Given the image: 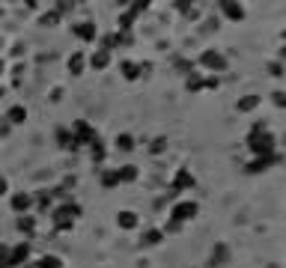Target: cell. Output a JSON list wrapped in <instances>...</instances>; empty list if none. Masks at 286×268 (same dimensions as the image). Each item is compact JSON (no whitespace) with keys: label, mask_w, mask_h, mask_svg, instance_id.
<instances>
[{"label":"cell","mask_w":286,"mask_h":268,"mask_svg":"<svg viewBox=\"0 0 286 268\" xmlns=\"http://www.w3.org/2000/svg\"><path fill=\"white\" fill-rule=\"evenodd\" d=\"M247 146L257 152V158H262V155H274V146H277V143H274V137L262 128V122H257L254 131L247 134Z\"/></svg>","instance_id":"6da1fadb"},{"label":"cell","mask_w":286,"mask_h":268,"mask_svg":"<svg viewBox=\"0 0 286 268\" xmlns=\"http://www.w3.org/2000/svg\"><path fill=\"white\" fill-rule=\"evenodd\" d=\"M78 215H81V206H78V203H72V200H69V203H63L60 209H54V212H51V218H54V226H57V229H72V223H75V218H78Z\"/></svg>","instance_id":"7a4b0ae2"},{"label":"cell","mask_w":286,"mask_h":268,"mask_svg":"<svg viewBox=\"0 0 286 268\" xmlns=\"http://www.w3.org/2000/svg\"><path fill=\"white\" fill-rule=\"evenodd\" d=\"M95 137H98V134H95V128H93L87 120H78L75 125H72V140H75V146H90Z\"/></svg>","instance_id":"3957f363"},{"label":"cell","mask_w":286,"mask_h":268,"mask_svg":"<svg viewBox=\"0 0 286 268\" xmlns=\"http://www.w3.org/2000/svg\"><path fill=\"white\" fill-rule=\"evenodd\" d=\"M197 203H176L173 206V212H170V220H176V223H185V220H191V218H197Z\"/></svg>","instance_id":"277c9868"},{"label":"cell","mask_w":286,"mask_h":268,"mask_svg":"<svg viewBox=\"0 0 286 268\" xmlns=\"http://www.w3.org/2000/svg\"><path fill=\"white\" fill-rule=\"evenodd\" d=\"M185 188H194V176H191V170H179L176 176H173V185H170V197H176L179 191H185Z\"/></svg>","instance_id":"5b68a950"},{"label":"cell","mask_w":286,"mask_h":268,"mask_svg":"<svg viewBox=\"0 0 286 268\" xmlns=\"http://www.w3.org/2000/svg\"><path fill=\"white\" fill-rule=\"evenodd\" d=\"M200 63L206 66V69H212V72H221V69H227V60H224V54H218V51H203V57H200Z\"/></svg>","instance_id":"8992f818"},{"label":"cell","mask_w":286,"mask_h":268,"mask_svg":"<svg viewBox=\"0 0 286 268\" xmlns=\"http://www.w3.org/2000/svg\"><path fill=\"white\" fill-rule=\"evenodd\" d=\"M274 164H280V155L274 152V155H262V158H254L247 164V173H265L268 167H274Z\"/></svg>","instance_id":"52a82bcc"},{"label":"cell","mask_w":286,"mask_h":268,"mask_svg":"<svg viewBox=\"0 0 286 268\" xmlns=\"http://www.w3.org/2000/svg\"><path fill=\"white\" fill-rule=\"evenodd\" d=\"M27 256H30V244H27V242H21V244L9 247V262H6V265H24V262H27Z\"/></svg>","instance_id":"ba28073f"},{"label":"cell","mask_w":286,"mask_h":268,"mask_svg":"<svg viewBox=\"0 0 286 268\" xmlns=\"http://www.w3.org/2000/svg\"><path fill=\"white\" fill-rule=\"evenodd\" d=\"M75 36H78V39H84V42H93L95 39V21H81L75 27Z\"/></svg>","instance_id":"9c48e42d"},{"label":"cell","mask_w":286,"mask_h":268,"mask_svg":"<svg viewBox=\"0 0 286 268\" xmlns=\"http://www.w3.org/2000/svg\"><path fill=\"white\" fill-rule=\"evenodd\" d=\"M119 69H122V78H125V81H137L140 74H143V72H140V66H137V63H131V60L119 63Z\"/></svg>","instance_id":"30bf717a"},{"label":"cell","mask_w":286,"mask_h":268,"mask_svg":"<svg viewBox=\"0 0 286 268\" xmlns=\"http://www.w3.org/2000/svg\"><path fill=\"white\" fill-rule=\"evenodd\" d=\"M107 63H111V51H104V48H98V51L90 57V66H93V69H107Z\"/></svg>","instance_id":"8fae6325"},{"label":"cell","mask_w":286,"mask_h":268,"mask_svg":"<svg viewBox=\"0 0 286 268\" xmlns=\"http://www.w3.org/2000/svg\"><path fill=\"white\" fill-rule=\"evenodd\" d=\"M221 9H224V15L230 21H241L244 18V6H238V3H221Z\"/></svg>","instance_id":"7c38bea8"},{"label":"cell","mask_w":286,"mask_h":268,"mask_svg":"<svg viewBox=\"0 0 286 268\" xmlns=\"http://www.w3.org/2000/svg\"><path fill=\"white\" fill-rule=\"evenodd\" d=\"M117 226L119 229H134L137 226V215L134 212H119L117 215Z\"/></svg>","instance_id":"4fadbf2b"},{"label":"cell","mask_w":286,"mask_h":268,"mask_svg":"<svg viewBox=\"0 0 286 268\" xmlns=\"http://www.w3.org/2000/svg\"><path fill=\"white\" fill-rule=\"evenodd\" d=\"M15 226H18V233H24V236H33V233H36V220H33L30 215H21Z\"/></svg>","instance_id":"5bb4252c"},{"label":"cell","mask_w":286,"mask_h":268,"mask_svg":"<svg viewBox=\"0 0 286 268\" xmlns=\"http://www.w3.org/2000/svg\"><path fill=\"white\" fill-rule=\"evenodd\" d=\"M6 117H9V122H12V125H21V122L27 120V107L15 104V107H9V113H6Z\"/></svg>","instance_id":"9a60e30c"},{"label":"cell","mask_w":286,"mask_h":268,"mask_svg":"<svg viewBox=\"0 0 286 268\" xmlns=\"http://www.w3.org/2000/svg\"><path fill=\"white\" fill-rule=\"evenodd\" d=\"M30 203H33V200H30V194H24V191L12 197V209H15V212H21V215L30 209Z\"/></svg>","instance_id":"2e32d148"},{"label":"cell","mask_w":286,"mask_h":268,"mask_svg":"<svg viewBox=\"0 0 286 268\" xmlns=\"http://www.w3.org/2000/svg\"><path fill=\"white\" fill-rule=\"evenodd\" d=\"M257 104H260V96H244V98H238L236 110H238V113H247V110H254Z\"/></svg>","instance_id":"e0dca14e"},{"label":"cell","mask_w":286,"mask_h":268,"mask_svg":"<svg viewBox=\"0 0 286 268\" xmlns=\"http://www.w3.org/2000/svg\"><path fill=\"white\" fill-rule=\"evenodd\" d=\"M227 256H230L227 244H218V247L212 250V259H209V265H221V262H227Z\"/></svg>","instance_id":"ac0fdd59"},{"label":"cell","mask_w":286,"mask_h":268,"mask_svg":"<svg viewBox=\"0 0 286 268\" xmlns=\"http://www.w3.org/2000/svg\"><path fill=\"white\" fill-rule=\"evenodd\" d=\"M161 239H164L161 229H146V233H143V239H140V244H146V247H149V244H158Z\"/></svg>","instance_id":"d6986e66"},{"label":"cell","mask_w":286,"mask_h":268,"mask_svg":"<svg viewBox=\"0 0 286 268\" xmlns=\"http://www.w3.org/2000/svg\"><path fill=\"white\" fill-rule=\"evenodd\" d=\"M69 72H72V74H81V72H84V54H81V51L69 57Z\"/></svg>","instance_id":"ffe728a7"},{"label":"cell","mask_w":286,"mask_h":268,"mask_svg":"<svg viewBox=\"0 0 286 268\" xmlns=\"http://www.w3.org/2000/svg\"><path fill=\"white\" fill-rule=\"evenodd\" d=\"M117 185H119L117 170H104V173H101V188H107V191H111V188H117Z\"/></svg>","instance_id":"44dd1931"},{"label":"cell","mask_w":286,"mask_h":268,"mask_svg":"<svg viewBox=\"0 0 286 268\" xmlns=\"http://www.w3.org/2000/svg\"><path fill=\"white\" fill-rule=\"evenodd\" d=\"M90 155H93V161H95V164H101V161H104V146H101V140H98V137L90 143Z\"/></svg>","instance_id":"7402d4cb"},{"label":"cell","mask_w":286,"mask_h":268,"mask_svg":"<svg viewBox=\"0 0 286 268\" xmlns=\"http://www.w3.org/2000/svg\"><path fill=\"white\" fill-rule=\"evenodd\" d=\"M117 176H119V182H134L137 179V167L134 164H125L122 170H117Z\"/></svg>","instance_id":"603a6c76"},{"label":"cell","mask_w":286,"mask_h":268,"mask_svg":"<svg viewBox=\"0 0 286 268\" xmlns=\"http://www.w3.org/2000/svg\"><path fill=\"white\" fill-rule=\"evenodd\" d=\"M57 140H60V146H63V149H78V146H75V140H72V131H66V128H60V131H57Z\"/></svg>","instance_id":"cb8c5ba5"},{"label":"cell","mask_w":286,"mask_h":268,"mask_svg":"<svg viewBox=\"0 0 286 268\" xmlns=\"http://www.w3.org/2000/svg\"><path fill=\"white\" fill-rule=\"evenodd\" d=\"M117 149L131 152V149H134V137H131V134H119V137H117Z\"/></svg>","instance_id":"d4e9b609"},{"label":"cell","mask_w":286,"mask_h":268,"mask_svg":"<svg viewBox=\"0 0 286 268\" xmlns=\"http://www.w3.org/2000/svg\"><path fill=\"white\" fill-rule=\"evenodd\" d=\"M36 268H63V262H60V256H45V259H39Z\"/></svg>","instance_id":"484cf974"},{"label":"cell","mask_w":286,"mask_h":268,"mask_svg":"<svg viewBox=\"0 0 286 268\" xmlns=\"http://www.w3.org/2000/svg\"><path fill=\"white\" fill-rule=\"evenodd\" d=\"M149 149H152V152H155V155H161V152H164V149H167V137H155V143H152V146H149Z\"/></svg>","instance_id":"4316f807"},{"label":"cell","mask_w":286,"mask_h":268,"mask_svg":"<svg viewBox=\"0 0 286 268\" xmlns=\"http://www.w3.org/2000/svg\"><path fill=\"white\" fill-rule=\"evenodd\" d=\"M51 200H54V197L48 194V191H42V194H39V209H42V212H48V209H51Z\"/></svg>","instance_id":"83f0119b"},{"label":"cell","mask_w":286,"mask_h":268,"mask_svg":"<svg viewBox=\"0 0 286 268\" xmlns=\"http://www.w3.org/2000/svg\"><path fill=\"white\" fill-rule=\"evenodd\" d=\"M188 90H191V93L203 90V78H197V74H191V78H188Z\"/></svg>","instance_id":"f1b7e54d"},{"label":"cell","mask_w":286,"mask_h":268,"mask_svg":"<svg viewBox=\"0 0 286 268\" xmlns=\"http://www.w3.org/2000/svg\"><path fill=\"white\" fill-rule=\"evenodd\" d=\"M57 21H60V15H57V12H48V15L42 18V24H45V27H54Z\"/></svg>","instance_id":"f546056e"},{"label":"cell","mask_w":286,"mask_h":268,"mask_svg":"<svg viewBox=\"0 0 286 268\" xmlns=\"http://www.w3.org/2000/svg\"><path fill=\"white\" fill-rule=\"evenodd\" d=\"M203 87H206V90H218V78H206Z\"/></svg>","instance_id":"4dcf8cb0"},{"label":"cell","mask_w":286,"mask_h":268,"mask_svg":"<svg viewBox=\"0 0 286 268\" xmlns=\"http://www.w3.org/2000/svg\"><path fill=\"white\" fill-rule=\"evenodd\" d=\"M274 104H277V107H283V104H286V96H283V93H280V90H277V93H274Z\"/></svg>","instance_id":"1f68e13d"},{"label":"cell","mask_w":286,"mask_h":268,"mask_svg":"<svg viewBox=\"0 0 286 268\" xmlns=\"http://www.w3.org/2000/svg\"><path fill=\"white\" fill-rule=\"evenodd\" d=\"M6 191H9V182H6L3 176H0V197H3V194H6Z\"/></svg>","instance_id":"d6a6232c"},{"label":"cell","mask_w":286,"mask_h":268,"mask_svg":"<svg viewBox=\"0 0 286 268\" xmlns=\"http://www.w3.org/2000/svg\"><path fill=\"white\" fill-rule=\"evenodd\" d=\"M271 74H283V66L280 63H271Z\"/></svg>","instance_id":"836d02e7"},{"label":"cell","mask_w":286,"mask_h":268,"mask_svg":"<svg viewBox=\"0 0 286 268\" xmlns=\"http://www.w3.org/2000/svg\"><path fill=\"white\" fill-rule=\"evenodd\" d=\"M21 268H24V265H21Z\"/></svg>","instance_id":"e575fe53"}]
</instances>
